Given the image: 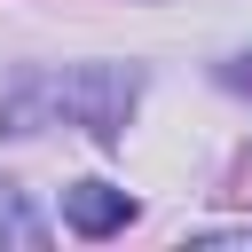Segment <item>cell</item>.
Masks as SVG:
<instances>
[{
	"label": "cell",
	"mask_w": 252,
	"mask_h": 252,
	"mask_svg": "<svg viewBox=\"0 0 252 252\" xmlns=\"http://www.w3.org/2000/svg\"><path fill=\"white\" fill-rule=\"evenodd\" d=\"M134 87H142V71H79L71 87H55V102H71L94 142H118L126 110H134Z\"/></svg>",
	"instance_id": "6da1fadb"
},
{
	"label": "cell",
	"mask_w": 252,
	"mask_h": 252,
	"mask_svg": "<svg viewBox=\"0 0 252 252\" xmlns=\"http://www.w3.org/2000/svg\"><path fill=\"white\" fill-rule=\"evenodd\" d=\"M63 220H71L79 236H110V228L134 220V197L110 189V181H71V189H63Z\"/></svg>",
	"instance_id": "7a4b0ae2"
},
{
	"label": "cell",
	"mask_w": 252,
	"mask_h": 252,
	"mask_svg": "<svg viewBox=\"0 0 252 252\" xmlns=\"http://www.w3.org/2000/svg\"><path fill=\"white\" fill-rule=\"evenodd\" d=\"M228 87H252V55H244V63H236V71H228Z\"/></svg>",
	"instance_id": "3957f363"
}]
</instances>
